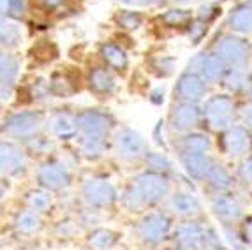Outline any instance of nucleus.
Instances as JSON below:
<instances>
[{
  "instance_id": "obj_11",
  "label": "nucleus",
  "mask_w": 252,
  "mask_h": 250,
  "mask_svg": "<svg viewBox=\"0 0 252 250\" xmlns=\"http://www.w3.org/2000/svg\"><path fill=\"white\" fill-rule=\"evenodd\" d=\"M203 120V108L198 102H175L169 111V127L175 132L187 134Z\"/></svg>"
},
{
  "instance_id": "obj_23",
  "label": "nucleus",
  "mask_w": 252,
  "mask_h": 250,
  "mask_svg": "<svg viewBox=\"0 0 252 250\" xmlns=\"http://www.w3.org/2000/svg\"><path fill=\"white\" fill-rule=\"evenodd\" d=\"M227 27L238 35L252 33V4H238L227 14Z\"/></svg>"
},
{
  "instance_id": "obj_29",
  "label": "nucleus",
  "mask_w": 252,
  "mask_h": 250,
  "mask_svg": "<svg viewBox=\"0 0 252 250\" xmlns=\"http://www.w3.org/2000/svg\"><path fill=\"white\" fill-rule=\"evenodd\" d=\"M115 243H117V233L104 227H95L87 238V245L90 250H109L113 249Z\"/></svg>"
},
{
  "instance_id": "obj_49",
  "label": "nucleus",
  "mask_w": 252,
  "mask_h": 250,
  "mask_svg": "<svg viewBox=\"0 0 252 250\" xmlns=\"http://www.w3.org/2000/svg\"><path fill=\"white\" fill-rule=\"evenodd\" d=\"M173 250H182V249H173Z\"/></svg>"
},
{
  "instance_id": "obj_19",
  "label": "nucleus",
  "mask_w": 252,
  "mask_h": 250,
  "mask_svg": "<svg viewBox=\"0 0 252 250\" xmlns=\"http://www.w3.org/2000/svg\"><path fill=\"white\" fill-rule=\"evenodd\" d=\"M180 162L187 175L198 182H206L217 164L208 154H180Z\"/></svg>"
},
{
  "instance_id": "obj_20",
  "label": "nucleus",
  "mask_w": 252,
  "mask_h": 250,
  "mask_svg": "<svg viewBox=\"0 0 252 250\" xmlns=\"http://www.w3.org/2000/svg\"><path fill=\"white\" fill-rule=\"evenodd\" d=\"M169 210L180 219H194L201 213V203L192 192H175L169 196Z\"/></svg>"
},
{
  "instance_id": "obj_22",
  "label": "nucleus",
  "mask_w": 252,
  "mask_h": 250,
  "mask_svg": "<svg viewBox=\"0 0 252 250\" xmlns=\"http://www.w3.org/2000/svg\"><path fill=\"white\" fill-rule=\"evenodd\" d=\"M99 57L108 65L111 71L115 72H126L129 67V57H127L126 50L117 42H104L99 48Z\"/></svg>"
},
{
  "instance_id": "obj_15",
  "label": "nucleus",
  "mask_w": 252,
  "mask_h": 250,
  "mask_svg": "<svg viewBox=\"0 0 252 250\" xmlns=\"http://www.w3.org/2000/svg\"><path fill=\"white\" fill-rule=\"evenodd\" d=\"M212 210L224 224H233L235 220H240L244 217V206L240 204L233 194L227 192H217L210 199Z\"/></svg>"
},
{
  "instance_id": "obj_1",
  "label": "nucleus",
  "mask_w": 252,
  "mask_h": 250,
  "mask_svg": "<svg viewBox=\"0 0 252 250\" xmlns=\"http://www.w3.org/2000/svg\"><path fill=\"white\" fill-rule=\"evenodd\" d=\"M171 194V184L166 175L157 171H143L124 188L120 203L129 212H139L148 204H157Z\"/></svg>"
},
{
  "instance_id": "obj_38",
  "label": "nucleus",
  "mask_w": 252,
  "mask_h": 250,
  "mask_svg": "<svg viewBox=\"0 0 252 250\" xmlns=\"http://www.w3.org/2000/svg\"><path fill=\"white\" fill-rule=\"evenodd\" d=\"M27 146H29L34 154H39V155L51 154V152L55 150L53 139L51 138H41V136H35V138L29 139V141H27Z\"/></svg>"
},
{
  "instance_id": "obj_40",
  "label": "nucleus",
  "mask_w": 252,
  "mask_h": 250,
  "mask_svg": "<svg viewBox=\"0 0 252 250\" xmlns=\"http://www.w3.org/2000/svg\"><path fill=\"white\" fill-rule=\"evenodd\" d=\"M224 236H226L227 243L233 247V250H244L245 249V242L244 238H238V234L235 231H231V227L227 224H224Z\"/></svg>"
},
{
  "instance_id": "obj_45",
  "label": "nucleus",
  "mask_w": 252,
  "mask_h": 250,
  "mask_svg": "<svg viewBox=\"0 0 252 250\" xmlns=\"http://www.w3.org/2000/svg\"><path fill=\"white\" fill-rule=\"evenodd\" d=\"M78 231V224H74V222H60L59 225V233L62 234V236H72V234Z\"/></svg>"
},
{
  "instance_id": "obj_32",
  "label": "nucleus",
  "mask_w": 252,
  "mask_h": 250,
  "mask_svg": "<svg viewBox=\"0 0 252 250\" xmlns=\"http://www.w3.org/2000/svg\"><path fill=\"white\" fill-rule=\"evenodd\" d=\"M206 184L210 185L212 188H215L217 192H226L231 188L233 185V178L231 175H229V171H227L226 167L220 166V164H215L214 169H212L210 176H208V180H206Z\"/></svg>"
},
{
  "instance_id": "obj_24",
  "label": "nucleus",
  "mask_w": 252,
  "mask_h": 250,
  "mask_svg": "<svg viewBox=\"0 0 252 250\" xmlns=\"http://www.w3.org/2000/svg\"><path fill=\"white\" fill-rule=\"evenodd\" d=\"M178 148L180 154H208L212 150V141L206 134L190 130L182 136Z\"/></svg>"
},
{
  "instance_id": "obj_47",
  "label": "nucleus",
  "mask_w": 252,
  "mask_h": 250,
  "mask_svg": "<svg viewBox=\"0 0 252 250\" xmlns=\"http://www.w3.org/2000/svg\"><path fill=\"white\" fill-rule=\"evenodd\" d=\"M65 0H39V4L42 5L44 11H55V9L62 7V4Z\"/></svg>"
},
{
  "instance_id": "obj_27",
  "label": "nucleus",
  "mask_w": 252,
  "mask_h": 250,
  "mask_svg": "<svg viewBox=\"0 0 252 250\" xmlns=\"http://www.w3.org/2000/svg\"><path fill=\"white\" fill-rule=\"evenodd\" d=\"M23 32H21V25L18 20L13 18H2V29H0V39H2V46L4 50H14L20 46Z\"/></svg>"
},
{
  "instance_id": "obj_17",
  "label": "nucleus",
  "mask_w": 252,
  "mask_h": 250,
  "mask_svg": "<svg viewBox=\"0 0 252 250\" xmlns=\"http://www.w3.org/2000/svg\"><path fill=\"white\" fill-rule=\"evenodd\" d=\"M48 129L53 134L55 138L62 139V141H69L80 136V129H78V115H72L67 111H57L53 113L48 120Z\"/></svg>"
},
{
  "instance_id": "obj_31",
  "label": "nucleus",
  "mask_w": 252,
  "mask_h": 250,
  "mask_svg": "<svg viewBox=\"0 0 252 250\" xmlns=\"http://www.w3.org/2000/svg\"><path fill=\"white\" fill-rule=\"evenodd\" d=\"M224 87L233 94L245 92L249 88V74L247 69H227L222 79Z\"/></svg>"
},
{
  "instance_id": "obj_25",
  "label": "nucleus",
  "mask_w": 252,
  "mask_h": 250,
  "mask_svg": "<svg viewBox=\"0 0 252 250\" xmlns=\"http://www.w3.org/2000/svg\"><path fill=\"white\" fill-rule=\"evenodd\" d=\"M13 227L20 234H34L41 229V217L34 210H20L13 219Z\"/></svg>"
},
{
  "instance_id": "obj_41",
  "label": "nucleus",
  "mask_w": 252,
  "mask_h": 250,
  "mask_svg": "<svg viewBox=\"0 0 252 250\" xmlns=\"http://www.w3.org/2000/svg\"><path fill=\"white\" fill-rule=\"evenodd\" d=\"M215 16H217V9H215L214 5H210V4L203 5V7L198 11V20L203 21V23H208V21L214 20Z\"/></svg>"
},
{
  "instance_id": "obj_16",
  "label": "nucleus",
  "mask_w": 252,
  "mask_h": 250,
  "mask_svg": "<svg viewBox=\"0 0 252 250\" xmlns=\"http://www.w3.org/2000/svg\"><path fill=\"white\" fill-rule=\"evenodd\" d=\"M205 231L206 227L198 222L187 220L175 229V242L182 250H199L205 249Z\"/></svg>"
},
{
  "instance_id": "obj_46",
  "label": "nucleus",
  "mask_w": 252,
  "mask_h": 250,
  "mask_svg": "<svg viewBox=\"0 0 252 250\" xmlns=\"http://www.w3.org/2000/svg\"><path fill=\"white\" fill-rule=\"evenodd\" d=\"M244 242L245 247L252 250V217H249L244 224Z\"/></svg>"
},
{
  "instance_id": "obj_43",
  "label": "nucleus",
  "mask_w": 252,
  "mask_h": 250,
  "mask_svg": "<svg viewBox=\"0 0 252 250\" xmlns=\"http://www.w3.org/2000/svg\"><path fill=\"white\" fill-rule=\"evenodd\" d=\"M240 175H242V178H244L249 185H252V155H249L244 160V164L240 167Z\"/></svg>"
},
{
  "instance_id": "obj_36",
  "label": "nucleus",
  "mask_w": 252,
  "mask_h": 250,
  "mask_svg": "<svg viewBox=\"0 0 252 250\" xmlns=\"http://www.w3.org/2000/svg\"><path fill=\"white\" fill-rule=\"evenodd\" d=\"M175 67H177V62L173 57H168V55H162V57H157L154 62H152V71L156 72L159 78H168L175 72Z\"/></svg>"
},
{
  "instance_id": "obj_18",
  "label": "nucleus",
  "mask_w": 252,
  "mask_h": 250,
  "mask_svg": "<svg viewBox=\"0 0 252 250\" xmlns=\"http://www.w3.org/2000/svg\"><path fill=\"white\" fill-rule=\"evenodd\" d=\"M87 85L90 92H94L95 95H111L117 90L115 71H111L108 65L94 67L87 74Z\"/></svg>"
},
{
  "instance_id": "obj_7",
  "label": "nucleus",
  "mask_w": 252,
  "mask_h": 250,
  "mask_svg": "<svg viewBox=\"0 0 252 250\" xmlns=\"http://www.w3.org/2000/svg\"><path fill=\"white\" fill-rule=\"evenodd\" d=\"M215 53L229 69H247L251 60V44L238 35H224L215 46Z\"/></svg>"
},
{
  "instance_id": "obj_12",
  "label": "nucleus",
  "mask_w": 252,
  "mask_h": 250,
  "mask_svg": "<svg viewBox=\"0 0 252 250\" xmlns=\"http://www.w3.org/2000/svg\"><path fill=\"white\" fill-rule=\"evenodd\" d=\"M252 150L251 129L245 125H231L222 134V152L231 158H244Z\"/></svg>"
},
{
  "instance_id": "obj_28",
  "label": "nucleus",
  "mask_w": 252,
  "mask_h": 250,
  "mask_svg": "<svg viewBox=\"0 0 252 250\" xmlns=\"http://www.w3.org/2000/svg\"><path fill=\"white\" fill-rule=\"evenodd\" d=\"M25 203H27V208L34 210V212H37L41 215V213H46L51 210V206H53V196H51L50 190H46V188L42 187L32 188V190L27 192Z\"/></svg>"
},
{
  "instance_id": "obj_33",
  "label": "nucleus",
  "mask_w": 252,
  "mask_h": 250,
  "mask_svg": "<svg viewBox=\"0 0 252 250\" xmlns=\"http://www.w3.org/2000/svg\"><path fill=\"white\" fill-rule=\"evenodd\" d=\"M145 162H147L150 171L162 173V175L173 171L171 158H169L166 154H160V152H148V154L145 155Z\"/></svg>"
},
{
  "instance_id": "obj_8",
  "label": "nucleus",
  "mask_w": 252,
  "mask_h": 250,
  "mask_svg": "<svg viewBox=\"0 0 252 250\" xmlns=\"http://www.w3.org/2000/svg\"><path fill=\"white\" fill-rule=\"evenodd\" d=\"M35 180H37L39 187L46 188L50 192H60L71 185V173L63 162L55 160V158H48L37 167Z\"/></svg>"
},
{
  "instance_id": "obj_37",
  "label": "nucleus",
  "mask_w": 252,
  "mask_h": 250,
  "mask_svg": "<svg viewBox=\"0 0 252 250\" xmlns=\"http://www.w3.org/2000/svg\"><path fill=\"white\" fill-rule=\"evenodd\" d=\"M25 13V0H2V18L20 20Z\"/></svg>"
},
{
  "instance_id": "obj_14",
  "label": "nucleus",
  "mask_w": 252,
  "mask_h": 250,
  "mask_svg": "<svg viewBox=\"0 0 252 250\" xmlns=\"http://www.w3.org/2000/svg\"><path fill=\"white\" fill-rule=\"evenodd\" d=\"M206 90H208V83L199 74L190 71H185L178 78L175 87L177 99L182 102H199L201 99H205Z\"/></svg>"
},
{
  "instance_id": "obj_26",
  "label": "nucleus",
  "mask_w": 252,
  "mask_h": 250,
  "mask_svg": "<svg viewBox=\"0 0 252 250\" xmlns=\"http://www.w3.org/2000/svg\"><path fill=\"white\" fill-rule=\"evenodd\" d=\"M78 148H80V154L85 158L97 160L106 152V138H101V136H78Z\"/></svg>"
},
{
  "instance_id": "obj_42",
  "label": "nucleus",
  "mask_w": 252,
  "mask_h": 250,
  "mask_svg": "<svg viewBox=\"0 0 252 250\" xmlns=\"http://www.w3.org/2000/svg\"><path fill=\"white\" fill-rule=\"evenodd\" d=\"M240 117H242V120H244L245 127L252 130V100H249V102H245V104L242 106V109H240Z\"/></svg>"
},
{
  "instance_id": "obj_35",
  "label": "nucleus",
  "mask_w": 252,
  "mask_h": 250,
  "mask_svg": "<svg viewBox=\"0 0 252 250\" xmlns=\"http://www.w3.org/2000/svg\"><path fill=\"white\" fill-rule=\"evenodd\" d=\"M162 23H166L168 27H185L192 23V14L187 9H169L160 16Z\"/></svg>"
},
{
  "instance_id": "obj_4",
  "label": "nucleus",
  "mask_w": 252,
  "mask_h": 250,
  "mask_svg": "<svg viewBox=\"0 0 252 250\" xmlns=\"http://www.w3.org/2000/svg\"><path fill=\"white\" fill-rule=\"evenodd\" d=\"M171 219L162 212L147 213L136 225V234L139 242L148 247H157L166 242L171 233Z\"/></svg>"
},
{
  "instance_id": "obj_39",
  "label": "nucleus",
  "mask_w": 252,
  "mask_h": 250,
  "mask_svg": "<svg viewBox=\"0 0 252 250\" xmlns=\"http://www.w3.org/2000/svg\"><path fill=\"white\" fill-rule=\"evenodd\" d=\"M80 225H90V227H95L99 224V213H97V208H87L81 212L80 220H78Z\"/></svg>"
},
{
  "instance_id": "obj_48",
  "label": "nucleus",
  "mask_w": 252,
  "mask_h": 250,
  "mask_svg": "<svg viewBox=\"0 0 252 250\" xmlns=\"http://www.w3.org/2000/svg\"><path fill=\"white\" fill-rule=\"evenodd\" d=\"M166 0H143V5H159Z\"/></svg>"
},
{
  "instance_id": "obj_34",
  "label": "nucleus",
  "mask_w": 252,
  "mask_h": 250,
  "mask_svg": "<svg viewBox=\"0 0 252 250\" xmlns=\"http://www.w3.org/2000/svg\"><path fill=\"white\" fill-rule=\"evenodd\" d=\"M117 25L122 30H138L139 27L143 25V16L139 11H118L117 16H115Z\"/></svg>"
},
{
  "instance_id": "obj_21",
  "label": "nucleus",
  "mask_w": 252,
  "mask_h": 250,
  "mask_svg": "<svg viewBox=\"0 0 252 250\" xmlns=\"http://www.w3.org/2000/svg\"><path fill=\"white\" fill-rule=\"evenodd\" d=\"M0 79H2V100H7L13 94L14 83H16L18 76H20V60L13 53L4 51L0 57Z\"/></svg>"
},
{
  "instance_id": "obj_10",
  "label": "nucleus",
  "mask_w": 252,
  "mask_h": 250,
  "mask_svg": "<svg viewBox=\"0 0 252 250\" xmlns=\"http://www.w3.org/2000/svg\"><path fill=\"white\" fill-rule=\"evenodd\" d=\"M78 115V129L80 136H101L108 138L115 125L113 117L101 109H83Z\"/></svg>"
},
{
  "instance_id": "obj_9",
  "label": "nucleus",
  "mask_w": 252,
  "mask_h": 250,
  "mask_svg": "<svg viewBox=\"0 0 252 250\" xmlns=\"http://www.w3.org/2000/svg\"><path fill=\"white\" fill-rule=\"evenodd\" d=\"M187 71L196 72L205 79L208 85H214L222 81L227 72V65L217 53H198L190 59Z\"/></svg>"
},
{
  "instance_id": "obj_44",
  "label": "nucleus",
  "mask_w": 252,
  "mask_h": 250,
  "mask_svg": "<svg viewBox=\"0 0 252 250\" xmlns=\"http://www.w3.org/2000/svg\"><path fill=\"white\" fill-rule=\"evenodd\" d=\"M164 95H166V88L160 85V87L152 88V92H150V95H148V99H150L152 104H162Z\"/></svg>"
},
{
  "instance_id": "obj_13",
  "label": "nucleus",
  "mask_w": 252,
  "mask_h": 250,
  "mask_svg": "<svg viewBox=\"0 0 252 250\" xmlns=\"http://www.w3.org/2000/svg\"><path fill=\"white\" fill-rule=\"evenodd\" d=\"M0 166H2V175L7 178H16L23 175L27 169V155L25 150L20 145L13 141H2L0 146Z\"/></svg>"
},
{
  "instance_id": "obj_5",
  "label": "nucleus",
  "mask_w": 252,
  "mask_h": 250,
  "mask_svg": "<svg viewBox=\"0 0 252 250\" xmlns=\"http://www.w3.org/2000/svg\"><path fill=\"white\" fill-rule=\"evenodd\" d=\"M235 120V104L227 95H214L203 104V122L214 130L229 129Z\"/></svg>"
},
{
  "instance_id": "obj_30",
  "label": "nucleus",
  "mask_w": 252,
  "mask_h": 250,
  "mask_svg": "<svg viewBox=\"0 0 252 250\" xmlns=\"http://www.w3.org/2000/svg\"><path fill=\"white\" fill-rule=\"evenodd\" d=\"M51 94L59 97H69L78 90L80 87H76L74 79L67 74V72H55L50 79Z\"/></svg>"
},
{
  "instance_id": "obj_3",
  "label": "nucleus",
  "mask_w": 252,
  "mask_h": 250,
  "mask_svg": "<svg viewBox=\"0 0 252 250\" xmlns=\"http://www.w3.org/2000/svg\"><path fill=\"white\" fill-rule=\"evenodd\" d=\"M42 125H44V117L39 111H18L5 118L2 130L11 139L29 141L37 136Z\"/></svg>"
},
{
  "instance_id": "obj_6",
  "label": "nucleus",
  "mask_w": 252,
  "mask_h": 250,
  "mask_svg": "<svg viewBox=\"0 0 252 250\" xmlns=\"http://www.w3.org/2000/svg\"><path fill=\"white\" fill-rule=\"evenodd\" d=\"M81 199L89 208H106L118 199V192L109 180L92 176L81 185Z\"/></svg>"
},
{
  "instance_id": "obj_2",
  "label": "nucleus",
  "mask_w": 252,
  "mask_h": 250,
  "mask_svg": "<svg viewBox=\"0 0 252 250\" xmlns=\"http://www.w3.org/2000/svg\"><path fill=\"white\" fill-rule=\"evenodd\" d=\"M111 148L113 154L120 160L132 162L138 158H145L148 154V143L147 139L130 127H120L115 130L113 139H111Z\"/></svg>"
}]
</instances>
